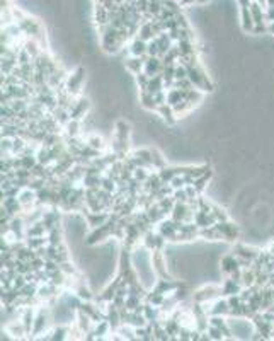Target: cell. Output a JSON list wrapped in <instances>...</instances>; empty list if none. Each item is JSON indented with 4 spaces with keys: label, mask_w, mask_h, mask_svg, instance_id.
I'll return each instance as SVG.
<instances>
[{
    "label": "cell",
    "mask_w": 274,
    "mask_h": 341,
    "mask_svg": "<svg viewBox=\"0 0 274 341\" xmlns=\"http://www.w3.org/2000/svg\"><path fill=\"white\" fill-rule=\"evenodd\" d=\"M269 2V5H274V0H268Z\"/></svg>",
    "instance_id": "cell-7"
},
{
    "label": "cell",
    "mask_w": 274,
    "mask_h": 341,
    "mask_svg": "<svg viewBox=\"0 0 274 341\" xmlns=\"http://www.w3.org/2000/svg\"><path fill=\"white\" fill-rule=\"evenodd\" d=\"M146 49H148V41L141 40V38H137L131 45V55L133 56H145Z\"/></svg>",
    "instance_id": "cell-2"
},
{
    "label": "cell",
    "mask_w": 274,
    "mask_h": 341,
    "mask_svg": "<svg viewBox=\"0 0 274 341\" xmlns=\"http://www.w3.org/2000/svg\"><path fill=\"white\" fill-rule=\"evenodd\" d=\"M269 31H271V33H274V22H273L271 26H269Z\"/></svg>",
    "instance_id": "cell-6"
},
{
    "label": "cell",
    "mask_w": 274,
    "mask_h": 341,
    "mask_svg": "<svg viewBox=\"0 0 274 341\" xmlns=\"http://www.w3.org/2000/svg\"><path fill=\"white\" fill-rule=\"evenodd\" d=\"M89 145H91L92 148H95V150H99V148L102 147V140L99 139V137H91V139H89Z\"/></svg>",
    "instance_id": "cell-4"
},
{
    "label": "cell",
    "mask_w": 274,
    "mask_h": 341,
    "mask_svg": "<svg viewBox=\"0 0 274 341\" xmlns=\"http://www.w3.org/2000/svg\"><path fill=\"white\" fill-rule=\"evenodd\" d=\"M198 2H199V3H204V2H206V0H198Z\"/></svg>",
    "instance_id": "cell-8"
},
{
    "label": "cell",
    "mask_w": 274,
    "mask_h": 341,
    "mask_svg": "<svg viewBox=\"0 0 274 341\" xmlns=\"http://www.w3.org/2000/svg\"><path fill=\"white\" fill-rule=\"evenodd\" d=\"M143 60H146L145 56H133L131 60H126V67H128L131 72H135V74H140L145 68Z\"/></svg>",
    "instance_id": "cell-3"
},
{
    "label": "cell",
    "mask_w": 274,
    "mask_h": 341,
    "mask_svg": "<svg viewBox=\"0 0 274 341\" xmlns=\"http://www.w3.org/2000/svg\"><path fill=\"white\" fill-rule=\"evenodd\" d=\"M268 19H269V21H274V5H269V10H268Z\"/></svg>",
    "instance_id": "cell-5"
},
{
    "label": "cell",
    "mask_w": 274,
    "mask_h": 341,
    "mask_svg": "<svg viewBox=\"0 0 274 341\" xmlns=\"http://www.w3.org/2000/svg\"><path fill=\"white\" fill-rule=\"evenodd\" d=\"M160 70H162V63L159 56H148L145 62V74L148 77H153V75H159Z\"/></svg>",
    "instance_id": "cell-1"
}]
</instances>
